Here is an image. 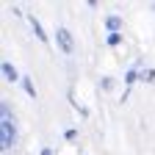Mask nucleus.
Instances as JSON below:
<instances>
[{"label":"nucleus","mask_w":155,"mask_h":155,"mask_svg":"<svg viewBox=\"0 0 155 155\" xmlns=\"http://www.w3.org/2000/svg\"><path fill=\"white\" fill-rule=\"evenodd\" d=\"M55 45H58V50L67 53V55L75 53V36H72V31L67 25H55Z\"/></svg>","instance_id":"1"},{"label":"nucleus","mask_w":155,"mask_h":155,"mask_svg":"<svg viewBox=\"0 0 155 155\" xmlns=\"http://www.w3.org/2000/svg\"><path fill=\"white\" fill-rule=\"evenodd\" d=\"M14 139H17L14 122H11V119H0V147H3V150H11Z\"/></svg>","instance_id":"2"},{"label":"nucleus","mask_w":155,"mask_h":155,"mask_svg":"<svg viewBox=\"0 0 155 155\" xmlns=\"http://www.w3.org/2000/svg\"><path fill=\"white\" fill-rule=\"evenodd\" d=\"M122 25H125V22H122L119 14H108V17H105V31H108V33H119Z\"/></svg>","instance_id":"3"},{"label":"nucleus","mask_w":155,"mask_h":155,"mask_svg":"<svg viewBox=\"0 0 155 155\" xmlns=\"http://www.w3.org/2000/svg\"><path fill=\"white\" fill-rule=\"evenodd\" d=\"M0 69H3V78H6V81H11V83L22 81V78H19V72H17V67H14L11 61H3V64H0Z\"/></svg>","instance_id":"4"},{"label":"nucleus","mask_w":155,"mask_h":155,"mask_svg":"<svg viewBox=\"0 0 155 155\" xmlns=\"http://www.w3.org/2000/svg\"><path fill=\"white\" fill-rule=\"evenodd\" d=\"M28 22H31V31L36 33V39H39V42H42V45H47V42H50V39H47V33H45V28H42V22H39V19H36V17H28Z\"/></svg>","instance_id":"5"},{"label":"nucleus","mask_w":155,"mask_h":155,"mask_svg":"<svg viewBox=\"0 0 155 155\" xmlns=\"http://www.w3.org/2000/svg\"><path fill=\"white\" fill-rule=\"evenodd\" d=\"M139 81H141V83H155V69H144V67H139Z\"/></svg>","instance_id":"6"},{"label":"nucleus","mask_w":155,"mask_h":155,"mask_svg":"<svg viewBox=\"0 0 155 155\" xmlns=\"http://www.w3.org/2000/svg\"><path fill=\"white\" fill-rule=\"evenodd\" d=\"M19 83H22V89H25V94H28V97H36V86H33V81H31L28 75H25Z\"/></svg>","instance_id":"7"},{"label":"nucleus","mask_w":155,"mask_h":155,"mask_svg":"<svg viewBox=\"0 0 155 155\" xmlns=\"http://www.w3.org/2000/svg\"><path fill=\"white\" fill-rule=\"evenodd\" d=\"M136 81H139V67H130V69H127V75H125V83H127V89H130Z\"/></svg>","instance_id":"8"},{"label":"nucleus","mask_w":155,"mask_h":155,"mask_svg":"<svg viewBox=\"0 0 155 155\" xmlns=\"http://www.w3.org/2000/svg\"><path fill=\"white\" fill-rule=\"evenodd\" d=\"M105 45H108V47H116V45H122V33H108Z\"/></svg>","instance_id":"9"},{"label":"nucleus","mask_w":155,"mask_h":155,"mask_svg":"<svg viewBox=\"0 0 155 155\" xmlns=\"http://www.w3.org/2000/svg\"><path fill=\"white\" fill-rule=\"evenodd\" d=\"M0 116H3V119H11V105L3 100V103H0Z\"/></svg>","instance_id":"10"},{"label":"nucleus","mask_w":155,"mask_h":155,"mask_svg":"<svg viewBox=\"0 0 155 155\" xmlns=\"http://www.w3.org/2000/svg\"><path fill=\"white\" fill-rule=\"evenodd\" d=\"M64 139H67V141H75V139H78V130H75V127H67V130H64Z\"/></svg>","instance_id":"11"},{"label":"nucleus","mask_w":155,"mask_h":155,"mask_svg":"<svg viewBox=\"0 0 155 155\" xmlns=\"http://www.w3.org/2000/svg\"><path fill=\"white\" fill-rule=\"evenodd\" d=\"M114 86H116L114 78H103V81H100V89H114Z\"/></svg>","instance_id":"12"},{"label":"nucleus","mask_w":155,"mask_h":155,"mask_svg":"<svg viewBox=\"0 0 155 155\" xmlns=\"http://www.w3.org/2000/svg\"><path fill=\"white\" fill-rule=\"evenodd\" d=\"M39 155H55V152H53L50 147H42V152H39Z\"/></svg>","instance_id":"13"},{"label":"nucleus","mask_w":155,"mask_h":155,"mask_svg":"<svg viewBox=\"0 0 155 155\" xmlns=\"http://www.w3.org/2000/svg\"><path fill=\"white\" fill-rule=\"evenodd\" d=\"M152 11H155V6H152Z\"/></svg>","instance_id":"14"}]
</instances>
